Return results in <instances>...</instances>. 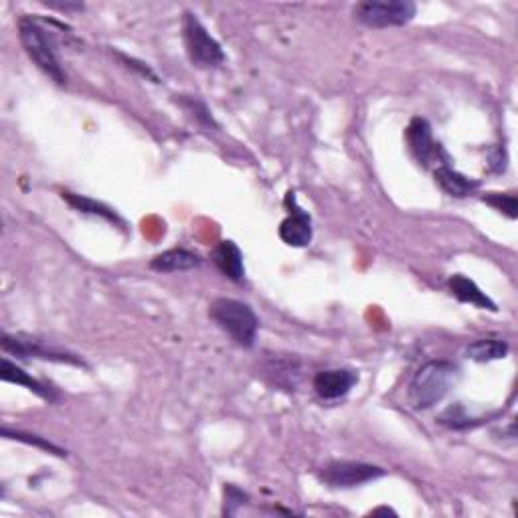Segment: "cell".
Returning a JSON list of instances; mask_svg holds the SVG:
<instances>
[{
    "label": "cell",
    "instance_id": "8fae6325",
    "mask_svg": "<svg viewBox=\"0 0 518 518\" xmlns=\"http://www.w3.org/2000/svg\"><path fill=\"white\" fill-rule=\"evenodd\" d=\"M201 266V258L194 251L185 250V247H175L167 250L150 259V269L159 274H177V272H191V269Z\"/></svg>",
    "mask_w": 518,
    "mask_h": 518
},
{
    "label": "cell",
    "instance_id": "603a6c76",
    "mask_svg": "<svg viewBox=\"0 0 518 518\" xmlns=\"http://www.w3.org/2000/svg\"><path fill=\"white\" fill-rule=\"evenodd\" d=\"M116 57H118L119 62H122V63H126V67H130V70L138 71V73L142 75V78H146V79H150V81H154V84H160L159 75H156L152 70H150V67H148L146 63H142V62H138V59H134V57H127V55H124V53H119V51H116Z\"/></svg>",
    "mask_w": 518,
    "mask_h": 518
},
{
    "label": "cell",
    "instance_id": "6da1fadb",
    "mask_svg": "<svg viewBox=\"0 0 518 518\" xmlns=\"http://www.w3.org/2000/svg\"><path fill=\"white\" fill-rule=\"evenodd\" d=\"M19 37L27 55L31 57V62L39 67L47 78L53 79L57 86H65L67 73L62 65V59H59L53 33L47 31L39 19L22 17L19 21Z\"/></svg>",
    "mask_w": 518,
    "mask_h": 518
},
{
    "label": "cell",
    "instance_id": "277c9868",
    "mask_svg": "<svg viewBox=\"0 0 518 518\" xmlns=\"http://www.w3.org/2000/svg\"><path fill=\"white\" fill-rule=\"evenodd\" d=\"M183 39L191 63L202 67V70H213L225 63L223 47L217 39H213L207 27L197 19V14L185 12L183 19Z\"/></svg>",
    "mask_w": 518,
    "mask_h": 518
},
{
    "label": "cell",
    "instance_id": "e0dca14e",
    "mask_svg": "<svg viewBox=\"0 0 518 518\" xmlns=\"http://www.w3.org/2000/svg\"><path fill=\"white\" fill-rule=\"evenodd\" d=\"M508 355V342L502 339H480L465 349V357L474 363H492Z\"/></svg>",
    "mask_w": 518,
    "mask_h": 518
},
{
    "label": "cell",
    "instance_id": "44dd1931",
    "mask_svg": "<svg viewBox=\"0 0 518 518\" xmlns=\"http://www.w3.org/2000/svg\"><path fill=\"white\" fill-rule=\"evenodd\" d=\"M178 97V103L183 106L186 111H191V114L197 118V122L205 124V126H215V119L211 116V111L207 110V106L202 102H199L197 97L193 95H177Z\"/></svg>",
    "mask_w": 518,
    "mask_h": 518
},
{
    "label": "cell",
    "instance_id": "7402d4cb",
    "mask_svg": "<svg viewBox=\"0 0 518 518\" xmlns=\"http://www.w3.org/2000/svg\"><path fill=\"white\" fill-rule=\"evenodd\" d=\"M250 500V497L243 490H239L237 486L227 484L225 486V505H223V514L225 516H233L239 513V508H242L245 502Z\"/></svg>",
    "mask_w": 518,
    "mask_h": 518
},
{
    "label": "cell",
    "instance_id": "9a60e30c",
    "mask_svg": "<svg viewBox=\"0 0 518 518\" xmlns=\"http://www.w3.org/2000/svg\"><path fill=\"white\" fill-rule=\"evenodd\" d=\"M0 377H3L4 382H14V385H22V387H27L29 391L35 393V395H39L41 399L45 401H55L57 399V393L51 389L49 385H45V382L41 381H37L33 379L31 374L25 373L21 369V366H17L14 363H11L9 358H3V371H0Z\"/></svg>",
    "mask_w": 518,
    "mask_h": 518
},
{
    "label": "cell",
    "instance_id": "5bb4252c",
    "mask_svg": "<svg viewBox=\"0 0 518 518\" xmlns=\"http://www.w3.org/2000/svg\"><path fill=\"white\" fill-rule=\"evenodd\" d=\"M448 288L452 294L460 300V302L465 304H472L476 308H482V310H490V312H497L498 308L497 304L492 302L490 298H488L482 290H480L474 282L470 280V277H465L462 274H456L448 280Z\"/></svg>",
    "mask_w": 518,
    "mask_h": 518
},
{
    "label": "cell",
    "instance_id": "4fadbf2b",
    "mask_svg": "<svg viewBox=\"0 0 518 518\" xmlns=\"http://www.w3.org/2000/svg\"><path fill=\"white\" fill-rule=\"evenodd\" d=\"M280 239L292 247H306L312 242V219L302 209H296L280 225Z\"/></svg>",
    "mask_w": 518,
    "mask_h": 518
},
{
    "label": "cell",
    "instance_id": "3957f363",
    "mask_svg": "<svg viewBox=\"0 0 518 518\" xmlns=\"http://www.w3.org/2000/svg\"><path fill=\"white\" fill-rule=\"evenodd\" d=\"M209 318H211L223 333L231 336L239 347L251 349L258 336L259 320L255 317L250 304L233 298H217L209 306Z\"/></svg>",
    "mask_w": 518,
    "mask_h": 518
},
{
    "label": "cell",
    "instance_id": "7c38bea8",
    "mask_svg": "<svg viewBox=\"0 0 518 518\" xmlns=\"http://www.w3.org/2000/svg\"><path fill=\"white\" fill-rule=\"evenodd\" d=\"M213 264L223 275H227L233 282H243L245 280V264H243V253L239 247L225 239V242L217 243V247L211 253Z\"/></svg>",
    "mask_w": 518,
    "mask_h": 518
},
{
    "label": "cell",
    "instance_id": "5b68a950",
    "mask_svg": "<svg viewBox=\"0 0 518 518\" xmlns=\"http://www.w3.org/2000/svg\"><path fill=\"white\" fill-rule=\"evenodd\" d=\"M417 14L411 0H366L355 6V19L369 29L403 27Z\"/></svg>",
    "mask_w": 518,
    "mask_h": 518
},
{
    "label": "cell",
    "instance_id": "8992f818",
    "mask_svg": "<svg viewBox=\"0 0 518 518\" xmlns=\"http://www.w3.org/2000/svg\"><path fill=\"white\" fill-rule=\"evenodd\" d=\"M385 476L381 465L365 462H333L322 468L320 480L330 488H357Z\"/></svg>",
    "mask_w": 518,
    "mask_h": 518
},
{
    "label": "cell",
    "instance_id": "52a82bcc",
    "mask_svg": "<svg viewBox=\"0 0 518 518\" xmlns=\"http://www.w3.org/2000/svg\"><path fill=\"white\" fill-rule=\"evenodd\" d=\"M0 347H3V350L6 352V355H14V357H21V358H41V360H51V363H65V365L86 366V363L81 360V357L73 355V352L49 347V344H43L41 341L22 339V336L3 334Z\"/></svg>",
    "mask_w": 518,
    "mask_h": 518
},
{
    "label": "cell",
    "instance_id": "d6986e66",
    "mask_svg": "<svg viewBox=\"0 0 518 518\" xmlns=\"http://www.w3.org/2000/svg\"><path fill=\"white\" fill-rule=\"evenodd\" d=\"M438 422L441 425L449 427V430H468V427L478 425L476 419H472L462 405H454V407H448L444 413H441Z\"/></svg>",
    "mask_w": 518,
    "mask_h": 518
},
{
    "label": "cell",
    "instance_id": "cb8c5ba5",
    "mask_svg": "<svg viewBox=\"0 0 518 518\" xmlns=\"http://www.w3.org/2000/svg\"><path fill=\"white\" fill-rule=\"evenodd\" d=\"M47 6H51V9H59V11H65V12H71V11H84V4H79V3H53V0H47L45 3Z\"/></svg>",
    "mask_w": 518,
    "mask_h": 518
},
{
    "label": "cell",
    "instance_id": "9c48e42d",
    "mask_svg": "<svg viewBox=\"0 0 518 518\" xmlns=\"http://www.w3.org/2000/svg\"><path fill=\"white\" fill-rule=\"evenodd\" d=\"M358 382V374L349 369H328L320 371L314 377V391L325 401H336L349 395V391Z\"/></svg>",
    "mask_w": 518,
    "mask_h": 518
},
{
    "label": "cell",
    "instance_id": "7a4b0ae2",
    "mask_svg": "<svg viewBox=\"0 0 518 518\" xmlns=\"http://www.w3.org/2000/svg\"><path fill=\"white\" fill-rule=\"evenodd\" d=\"M457 366L449 360H430L409 382V403L415 409H432L457 381Z\"/></svg>",
    "mask_w": 518,
    "mask_h": 518
},
{
    "label": "cell",
    "instance_id": "30bf717a",
    "mask_svg": "<svg viewBox=\"0 0 518 518\" xmlns=\"http://www.w3.org/2000/svg\"><path fill=\"white\" fill-rule=\"evenodd\" d=\"M433 178L435 185H438L441 191L456 199L470 197V194H474L480 189V180L462 175V172H457L456 169L449 167V164H440V167L433 170Z\"/></svg>",
    "mask_w": 518,
    "mask_h": 518
},
{
    "label": "cell",
    "instance_id": "ffe728a7",
    "mask_svg": "<svg viewBox=\"0 0 518 518\" xmlns=\"http://www.w3.org/2000/svg\"><path fill=\"white\" fill-rule=\"evenodd\" d=\"M3 435L4 438H9V440H19V441H25V444H31V446H37V448H41L45 449V452H51V454H55V456H67L62 448H57L51 444V441L47 440H43L39 438V435H31V433H22V432H11L9 427H3Z\"/></svg>",
    "mask_w": 518,
    "mask_h": 518
},
{
    "label": "cell",
    "instance_id": "ac0fdd59",
    "mask_svg": "<svg viewBox=\"0 0 518 518\" xmlns=\"http://www.w3.org/2000/svg\"><path fill=\"white\" fill-rule=\"evenodd\" d=\"M486 205H490L494 211L506 215L508 219L518 217V201L514 193H488L482 197Z\"/></svg>",
    "mask_w": 518,
    "mask_h": 518
},
{
    "label": "cell",
    "instance_id": "2e32d148",
    "mask_svg": "<svg viewBox=\"0 0 518 518\" xmlns=\"http://www.w3.org/2000/svg\"><path fill=\"white\" fill-rule=\"evenodd\" d=\"M63 201L67 205L73 207L75 211L84 213V215H92V217H100V219H106L114 225H119V227H124V219L119 217L114 209H110L108 205H103V202H97L94 199H87V197H81V194H75L70 191H63L62 193Z\"/></svg>",
    "mask_w": 518,
    "mask_h": 518
},
{
    "label": "cell",
    "instance_id": "ba28073f",
    "mask_svg": "<svg viewBox=\"0 0 518 518\" xmlns=\"http://www.w3.org/2000/svg\"><path fill=\"white\" fill-rule=\"evenodd\" d=\"M405 140H407L409 152L422 167H427L433 160V156L444 154L440 144H435L432 126L425 118H413L407 130H405Z\"/></svg>",
    "mask_w": 518,
    "mask_h": 518
}]
</instances>
